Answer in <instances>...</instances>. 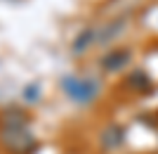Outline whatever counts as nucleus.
Listing matches in <instances>:
<instances>
[{"mask_svg":"<svg viewBox=\"0 0 158 154\" xmlns=\"http://www.w3.org/2000/svg\"><path fill=\"white\" fill-rule=\"evenodd\" d=\"M64 90L71 95V100H76V102H90V100H94L99 86L92 83V81H83V78H76V76H73V78L64 81Z\"/></svg>","mask_w":158,"mask_h":154,"instance_id":"obj_2","label":"nucleus"},{"mask_svg":"<svg viewBox=\"0 0 158 154\" xmlns=\"http://www.w3.org/2000/svg\"><path fill=\"white\" fill-rule=\"evenodd\" d=\"M127 59H130V52H127V50H116V52L104 57V69L106 71H116V69H120L123 64H127Z\"/></svg>","mask_w":158,"mask_h":154,"instance_id":"obj_3","label":"nucleus"},{"mask_svg":"<svg viewBox=\"0 0 158 154\" xmlns=\"http://www.w3.org/2000/svg\"><path fill=\"white\" fill-rule=\"evenodd\" d=\"M0 145L12 154H28L35 147V140H33V135L28 133L26 128L2 126V130H0Z\"/></svg>","mask_w":158,"mask_h":154,"instance_id":"obj_1","label":"nucleus"}]
</instances>
